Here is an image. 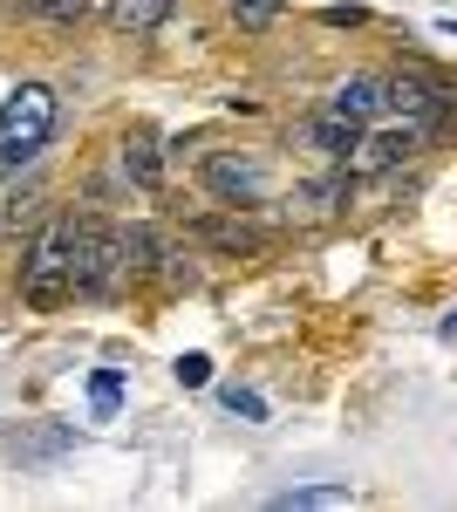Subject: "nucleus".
I'll return each instance as SVG.
<instances>
[{"mask_svg":"<svg viewBox=\"0 0 457 512\" xmlns=\"http://www.w3.org/2000/svg\"><path fill=\"white\" fill-rule=\"evenodd\" d=\"M48 137H55V89L48 82H21L0 103V178H14L21 164H35Z\"/></svg>","mask_w":457,"mask_h":512,"instance_id":"nucleus-1","label":"nucleus"},{"mask_svg":"<svg viewBox=\"0 0 457 512\" xmlns=\"http://www.w3.org/2000/svg\"><path fill=\"white\" fill-rule=\"evenodd\" d=\"M382 96H389V117H410V123H423V130H437V117L451 110V96H444L437 82H423V76H389Z\"/></svg>","mask_w":457,"mask_h":512,"instance_id":"nucleus-7","label":"nucleus"},{"mask_svg":"<svg viewBox=\"0 0 457 512\" xmlns=\"http://www.w3.org/2000/svg\"><path fill=\"white\" fill-rule=\"evenodd\" d=\"M328 28H362V7H328Z\"/></svg>","mask_w":457,"mask_h":512,"instance_id":"nucleus-18","label":"nucleus"},{"mask_svg":"<svg viewBox=\"0 0 457 512\" xmlns=\"http://www.w3.org/2000/svg\"><path fill=\"white\" fill-rule=\"evenodd\" d=\"M423 123H369L362 137H355V151H348V178H376V171H396V164H410L423 151Z\"/></svg>","mask_w":457,"mask_h":512,"instance_id":"nucleus-4","label":"nucleus"},{"mask_svg":"<svg viewBox=\"0 0 457 512\" xmlns=\"http://www.w3.org/2000/svg\"><path fill=\"white\" fill-rule=\"evenodd\" d=\"M171 376H178L185 390H205V383H212V355H178V362H171Z\"/></svg>","mask_w":457,"mask_h":512,"instance_id":"nucleus-17","label":"nucleus"},{"mask_svg":"<svg viewBox=\"0 0 457 512\" xmlns=\"http://www.w3.org/2000/svg\"><path fill=\"white\" fill-rule=\"evenodd\" d=\"M205 192L239 212V205H260V198L273 192V171H267V158H253V151H212V158H205Z\"/></svg>","mask_w":457,"mask_h":512,"instance_id":"nucleus-5","label":"nucleus"},{"mask_svg":"<svg viewBox=\"0 0 457 512\" xmlns=\"http://www.w3.org/2000/svg\"><path fill=\"white\" fill-rule=\"evenodd\" d=\"M76 294V267H69V219L62 226H48L35 239V253L21 260V301L28 308H55V301H69Z\"/></svg>","mask_w":457,"mask_h":512,"instance_id":"nucleus-3","label":"nucleus"},{"mask_svg":"<svg viewBox=\"0 0 457 512\" xmlns=\"http://www.w3.org/2000/svg\"><path fill=\"white\" fill-rule=\"evenodd\" d=\"M171 7H178V0H110V7H103V21H110L116 35H157V28H164V21H171Z\"/></svg>","mask_w":457,"mask_h":512,"instance_id":"nucleus-8","label":"nucleus"},{"mask_svg":"<svg viewBox=\"0 0 457 512\" xmlns=\"http://www.w3.org/2000/svg\"><path fill=\"white\" fill-rule=\"evenodd\" d=\"M280 7H287V0H232V21H239L246 35H260V28L280 21Z\"/></svg>","mask_w":457,"mask_h":512,"instance_id":"nucleus-13","label":"nucleus"},{"mask_svg":"<svg viewBox=\"0 0 457 512\" xmlns=\"http://www.w3.org/2000/svg\"><path fill=\"white\" fill-rule=\"evenodd\" d=\"M437 335H444V342H457V315H451V321H444V328H437Z\"/></svg>","mask_w":457,"mask_h":512,"instance_id":"nucleus-19","label":"nucleus"},{"mask_svg":"<svg viewBox=\"0 0 457 512\" xmlns=\"http://www.w3.org/2000/svg\"><path fill=\"white\" fill-rule=\"evenodd\" d=\"M89 403H96L103 417H110L116 403H123V383H116V369H96V376H89Z\"/></svg>","mask_w":457,"mask_h":512,"instance_id":"nucleus-16","label":"nucleus"},{"mask_svg":"<svg viewBox=\"0 0 457 512\" xmlns=\"http://www.w3.org/2000/svg\"><path fill=\"white\" fill-rule=\"evenodd\" d=\"M123 178H130L137 192H157V185H164V151H157L151 130H130V137H123Z\"/></svg>","mask_w":457,"mask_h":512,"instance_id":"nucleus-9","label":"nucleus"},{"mask_svg":"<svg viewBox=\"0 0 457 512\" xmlns=\"http://www.w3.org/2000/svg\"><path fill=\"white\" fill-rule=\"evenodd\" d=\"M69 267H76V294H110L116 280L130 274L123 233L103 219H69Z\"/></svg>","mask_w":457,"mask_h":512,"instance_id":"nucleus-2","label":"nucleus"},{"mask_svg":"<svg viewBox=\"0 0 457 512\" xmlns=\"http://www.w3.org/2000/svg\"><path fill=\"white\" fill-rule=\"evenodd\" d=\"M342 198H348V171H328V178L301 185V192H294V205H301V219H328Z\"/></svg>","mask_w":457,"mask_h":512,"instance_id":"nucleus-11","label":"nucleus"},{"mask_svg":"<svg viewBox=\"0 0 457 512\" xmlns=\"http://www.w3.org/2000/svg\"><path fill=\"white\" fill-rule=\"evenodd\" d=\"M219 403H226L232 417H246V424H267V396L260 390H239V383H232V390H219Z\"/></svg>","mask_w":457,"mask_h":512,"instance_id":"nucleus-14","label":"nucleus"},{"mask_svg":"<svg viewBox=\"0 0 457 512\" xmlns=\"http://www.w3.org/2000/svg\"><path fill=\"white\" fill-rule=\"evenodd\" d=\"M21 14H35V21H82L89 0H21Z\"/></svg>","mask_w":457,"mask_h":512,"instance_id":"nucleus-15","label":"nucleus"},{"mask_svg":"<svg viewBox=\"0 0 457 512\" xmlns=\"http://www.w3.org/2000/svg\"><path fill=\"white\" fill-rule=\"evenodd\" d=\"M321 110L335 123H348V130H369V123L389 117V96H382L376 76H348V82H335V96H328Z\"/></svg>","mask_w":457,"mask_h":512,"instance_id":"nucleus-6","label":"nucleus"},{"mask_svg":"<svg viewBox=\"0 0 457 512\" xmlns=\"http://www.w3.org/2000/svg\"><path fill=\"white\" fill-rule=\"evenodd\" d=\"M273 506L280 512H321V506H355V492H348V485H294V492H280Z\"/></svg>","mask_w":457,"mask_h":512,"instance_id":"nucleus-12","label":"nucleus"},{"mask_svg":"<svg viewBox=\"0 0 457 512\" xmlns=\"http://www.w3.org/2000/svg\"><path fill=\"white\" fill-rule=\"evenodd\" d=\"M191 239L212 253H260V233L246 219H191Z\"/></svg>","mask_w":457,"mask_h":512,"instance_id":"nucleus-10","label":"nucleus"}]
</instances>
